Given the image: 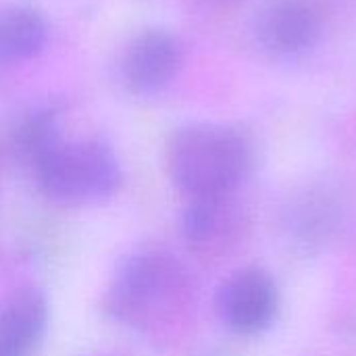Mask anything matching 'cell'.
<instances>
[{"instance_id": "6da1fadb", "label": "cell", "mask_w": 356, "mask_h": 356, "mask_svg": "<svg viewBox=\"0 0 356 356\" xmlns=\"http://www.w3.org/2000/svg\"><path fill=\"white\" fill-rule=\"evenodd\" d=\"M192 302L186 267L159 248H138L127 254L106 286L102 313L129 330L154 332L177 321Z\"/></svg>"}, {"instance_id": "7a4b0ae2", "label": "cell", "mask_w": 356, "mask_h": 356, "mask_svg": "<svg viewBox=\"0 0 356 356\" xmlns=\"http://www.w3.org/2000/svg\"><path fill=\"white\" fill-rule=\"evenodd\" d=\"M167 171L173 186L188 198L234 196L254 165L250 138L225 123H188L167 142Z\"/></svg>"}, {"instance_id": "3957f363", "label": "cell", "mask_w": 356, "mask_h": 356, "mask_svg": "<svg viewBox=\"0 0 356 356\" xmlns=\"http://www.w3.org/2000/svg\"><path fill=\"white\" fill-rule=\"evenodd\" d=\"M40 190L60 204L81 207L113 198L125 179L111 144L100 138L65 136L31 167Z\"/></svg>"}, {"instance_id": "277c9868", "label": "cell", "mask_w": 356, "mask_h": 356, "mask_svg": "<svg viewBox=\"0 0 356 356\" xmlns=\"http://www.w3.org/2000/svg\"><path fill=\"white\" fill-rule=\"evenodd\" d=\"M257 42L275 60L313 50L323 35V10L315 0H273L257 17Z\"/></svg>"}, {"instance_id": "5b68a950", "label": "cell", "mask_w": 356, "mask_h": 356, "mask_svg": "<svg viewBox=\"0 0 356 356\" xmlns=\"http://www.w3.org/2000/svg\"><path fill=\"white\" fill-rule=\"evenodd\" d=\"M184 60L179 40L163 27H148L134 35L121 56V79L140 98L163 94L177 77Z\"/></svg>"}, {"instance_id": "8992f818", "label": "cell", "mask_w": 356, "mask_h": 356, "mask_svg": "<svg viewBox=\"0 0 356 356\" xmlns=\"http://www.w3.org/2000/svg\"><path fill=\"white\" fill-rule=\"evenodd\" d=\"M277 307V284L261 267H244L236 271L217 292L221 321L240 336H257L271 327Z\"/></svg>"}, {"instance_id": "52a82bcc", "label": "cell", "mask_w": 356, "mask_h": 356, "mask_svg": "<svg viewBox=\"0 0 356 356\" xmlns=\"http://www.w3.org/2000/svg\"><path fill=\"white\" fill-rule=\"evenodd\" d=\"M50 307L40 288H21L0 305V356H33L48 332Z\"/></svg>"}, {"instance_id": "ba28073f", "label": "cell", "mask_w": 356, "mask_h": 356, "mask_svg": "<svg viewBox=\"0 0 356 356\" xmlns=\"http://www.w3.org/2000/svg\"><path fill=\"white\" fill-rule=\"evenodd\" d=\"M234 196L188 200L181 215V234L188 246L200 254L223 250L236 240L242 217Z\"/></svg>"}, {"instance_id": "9c48e42d", "label": "cell", "mask_w": 356, "mask_h": 356, "mask_svg": "<svg viewBox=\"0 0 356 356\" xmlns=\"http://www.w3.org/2000/svg\"><path fill=\"white\" fill-rule=\"evenodd\" d=\"M48 42L46 17L27 4L0 8V65H21L35 58Z\"/></svg>"}, {"instance_id": "30bf717a", "label": "cell", "mask_w": 356, "mask_h": 356, "mask_svg": "<svg viewBox=\"0 0 356 356\" xmlns=\"http://www.w3.org/2000/svg\"><path fill=\"white\" fill-rule=\"evenodd\" d=\"M63 138L60 111L54 106L33 108L10 129V150L29 169Z\"/></svg>"}, {"instance_id": "8fae6325", "label": "cell", "mask_w": 356, "mask_h": 356, "mask_svg": "<svg viewBox=\"0 0 356 356\" xmlns=\"http://www.w3.org/2000/svg\"><path fill=\"white\" fill-rule=\"evenodd\" d=\"M198 356H225V355H217V353H207V355H198Z\"/></svg>"}, {"instance_id": "7c38bea8", "label": "cell", "mask_w": 356, "mask_h": 356, "mask_svg": "<svg viewBox=\"0 0 356 356\" xmlns=\"http://www.w3.org/2000/svg\"><path fill=\"white\" fill-rule=\"evenodd\" d=\"M83 356H113V355H83Z\"/></svg>"}]
</instances>
